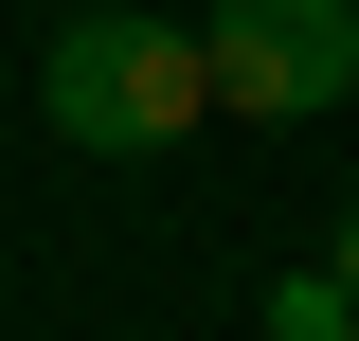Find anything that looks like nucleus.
<instances>
[{
    "instance_id": "20e7f679",
    "label": "nucleus",
    "mask_w": 359,
    "mask_h": 341,
    "mask_svg": "<svg viewBox=\"0 0 359 341\" xmlns=\"http://www.w3.org/2000/svg\"><path fill=\"white\" fill-rule=\"evenodd\" d=\"M323 269H341V305H359V215H341V234H323Z\"/></svg>"
},
{
    "instance_id": "f257e3e1",
    "label": "nucleus",
    "mask_w": 359,
    "mask_h": 341,
    "mask_svg": "<svg viewBox=\"0 0 359 341\" xmlns=\"http://www.w3.org/2000/svg\"><path fill=\"white\" fill-rule=\"evenodd\" d=\"M36 126L72 144V162H162V144L216 126V72H198V18H162V0H72L36 54Z\"/></svg>"
},
{
    "instance_id": "7ed1b4c3",
    "label": "nucleus",
    "mask_w": 359,
    "mask_h": 341,
    "mask_svg": "<svg viewBox=\"0 0 359 341\" xmlns=\"http://www.w3.org/2000/svg\"><path fill=\"white\" fill-rule=\"evenodd\" d=\"M252 323H269V341H341V323H359V305H341V269H287V288H269V305H252Z\"/></svg>"
},
{
    "instance_id": "39448f33",
    "label": "nucleus",
    "mask_w": 359,
    "mask_h": 341,
    "mask_svg": "<svg viewBox=\"0 0 359 341\" xmlns=\"http://www.w3.org/2000/svg\"><path fill=\"white\" fill-rule=\"evenodd\" d=\"M341 341H359V323H341Z\"/></svg>"
},
{
    "instance_id": "f03ea898",
    "label": "nucleus",
    "mask_w": 359,
    "mask_h": 341,
    "mask_svg": "<svg viewBox=\"0 0 359 341\" xmlns=\"http://www.w3.org/2000/svg\"><path fill=\"white\" fill-rule=\"evenodd\" d=\"M198 72H216L233 126H323L359 90V0H216L198 18Z\"/></svg>"
}]
</instances>
